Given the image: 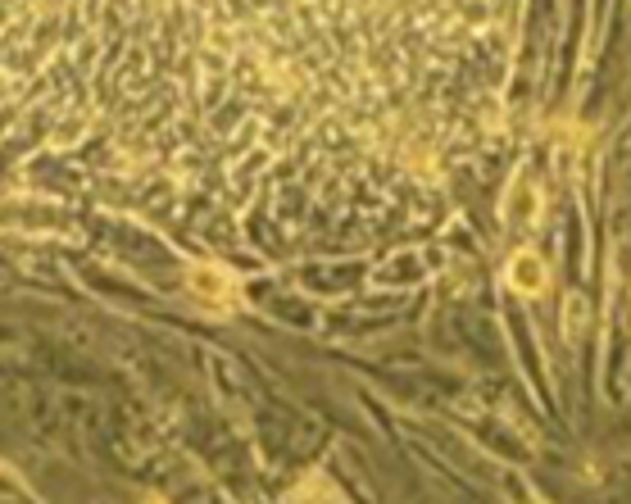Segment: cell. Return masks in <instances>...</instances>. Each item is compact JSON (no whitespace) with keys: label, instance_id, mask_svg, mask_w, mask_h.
<instances>
[{"label":"cell","instance_id":"cell-1","mask_svg":"<svg viewBox=\"0 0 631 504\" xmlns=\"http://www.w3.org/2000/svg\"><path fill=\"white\" fill-rule=\"evenodd\" d=\"M291 0H0V173L196 223L232 187Z\"/></svg>","mask_w":631,"mask_h":504},{"label":"cell","instance_id":"cell-2","mask_svg":"<svg viewBox=\"0 0 631 504\" xmlns=\"http://www.w3.org/2000/svg\"><path fill=\"white\" fill-rule=\"evenodd\" d=\"M509 282L523 291V296H536V291H545L550 273H545V264L532 255V250H523V255L513 259V268H509Z\"/></svg>","mask_w":631,"mask_h":504}]
</instances>
